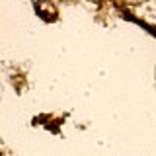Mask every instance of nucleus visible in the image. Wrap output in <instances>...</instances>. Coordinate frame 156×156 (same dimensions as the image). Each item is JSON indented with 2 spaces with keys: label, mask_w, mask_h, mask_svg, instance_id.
<instances>
[]
</instances>
